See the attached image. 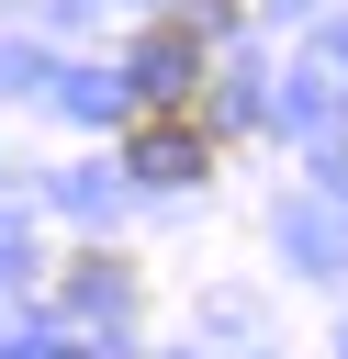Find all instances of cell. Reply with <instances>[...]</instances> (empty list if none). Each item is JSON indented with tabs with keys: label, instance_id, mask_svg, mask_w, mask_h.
Masks as SVG:
<instances>
[{
	"label": "cell",
	"instance_id": "obj_1",
	"mask_svg": "<svg viewBox=\"0 0 348 359\" xmlns=\"http://www.w3.org/2000/svg\"><path fill=\"white\" fill-rule=\"evenodd\" d=\"M123 168L135 180H202L213 168V112L202 101H146L123 123Z\"/></svg>",
	"mask_w": 348,
	"mask_h": 359
}]
</instances>
